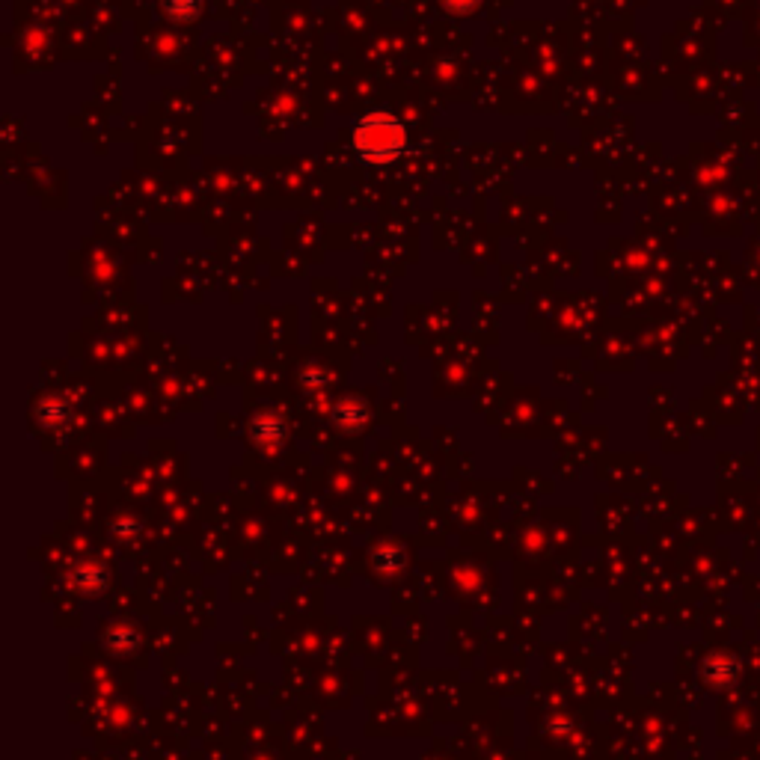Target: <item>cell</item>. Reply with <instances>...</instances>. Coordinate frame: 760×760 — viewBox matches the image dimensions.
I'll list each match as a JSON object with an SVG mask.
<instances>
[{"label":"cell","mask_w":760,"mask_h":760,"mask_svg":"<svg viewBox=\"0 0 760 760\" xmlns=\"http://www.w3.org/2000/svg\"><path fill=\"white\" fill-rule=\"evenodd\" d=\"M404 143H407V134L392 113H369L354 128V152L366 164H375V167L398 161V155L404 152Z\"/></svg>","instance_id":"obj_1"},{"label":"cell","mask_w":760,"mask_h":760,"mask_svg":"<svg viewBox=\"0 0 760 760\" xmlns=\"http://www.w3.org/2000/svg\"><path fill=\"white\" fill-rule=\"evenodd\" d=\"M164 6L176 18H193L199 12V0H164Z\"/></svg>","instance_id":"obj_2"},{"label":"cell","mask_w":760,"mask_h":760,"mask_svg":"<svg viewBox=\"0 0 760 760\" xmlns=\"http://www.w3.org/2000/svg\"><path fill=\"white\" fill-rule=\"evenodd\" d=\"M478 3H481V0H443V6L452 9V12H470Z\"/></svg>","instance_id":"obj_3"}]
</instances>
